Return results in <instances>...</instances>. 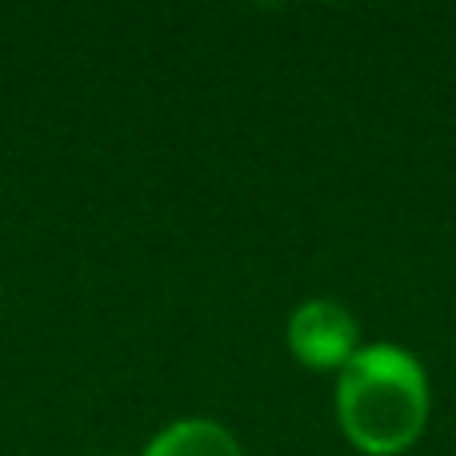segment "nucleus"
I'll return each instance as SVG.
<instances>
[{
  "label": "nucleus",
  "instance_id": "obj_1",
  "mask_svg": "<svg viewBox=\"0 0 456 456\" xmlns=\"http://www.w3.org/2000/svg\"><path fill=\"white\" fill-rule=\"evenodd\" d=\"M433 409L428 372L404 345H361L337 372L340 433L364 456H401L420 441Z\"/></svg>",
  "mask_w": 456,
  "mask_h": 456
},
{
  "label": "nucleus",
  "instance_id": "obj_2",
  "mask_svg": "<svg viewBox=\"0 0 456 456\" xmlns=\"http://www.w3.org/2000/svg\"><path fill=\"white\" fill-rule=\"evenodd\" d=\"M284 340H289V353L305 369L340 372L361 348V324H356L353 308H345L340 300L313 297L289 313Z\"/></svg>",
  "mask_w": 456,
  "mask_h": 456
},
{
  "label": "nucleus",
  "instance_id": "obj_3",
  "mask_svg": "<svg viewBox=\"0 0 456 456\" xmlns=\"http://www.w3.org/2000/svg\"><path fill=\"white\" fill-rule=\"evenodd\" d=\"M141 456H244L240 441L208 417H181L173 425H165Z\"/></svg>",
  "mask_w": 456,
  "mask_h": 456
}]
</instances>
